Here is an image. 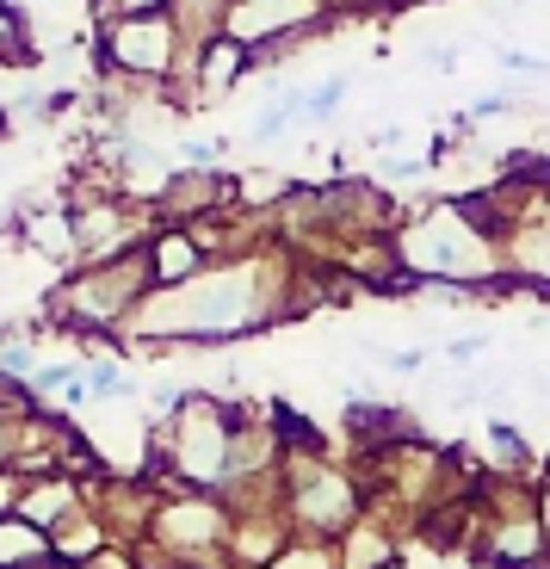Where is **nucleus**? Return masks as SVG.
I'll return each instance as SVG.
<instances>
[{"mask_svg":"<svg viewBox=\"0 0 550 569\" xmlns=\"http://www.w3.org/2000/svg\"><path fill=\"white\" fill-rule=\"evenodd\" d=\"M241 204H267V199H291V180H279V173H248V180L236 186Z\"/></svg>","mask_w":550,"mask_h":569,"instance_id":"9b49d317","label":"nucleus"},{"mask_svg":"<svg viewBox=\"0 0 550 569\" xmlns=\"http://www.w3.org/2000/svg\"><path fill=\"white\" fill-rule=\"evenodd\" d=\"M328 19V0H229L223 7V38H236L241 50L279 38H303Z\"/></svg>","mask_w":550,"mask_h":569,"instance_id":"20e7f679","label":"nucleus"},{"mask_svg":"<svg viewBox=\"0 0 550 569\" xmlns=\"http://www.w3.org/2000/svg\"><path fill=\"white\" fill-rule=\"evenodd\" d=\"M142 298H149V260H142V248H137V254H118V260H99V267H81L57 291L50 316H57L69 335H74V328H112V322H124Z\"/></svg>","mask_w":550,"mask_h":569,"instance_id":"f257e3e1","label":"nucleus"},{"mask_svg":"<svg viewBox=\"0 0 550 569\" xmlns=\"http://www.w3.org/2000/svg\"><path fill=\"white\" fill-rule=\"evenodd\" d=\"M142 260H149V291H173V284L204 272V248H198L180 223H161L156 236L142 242Z\"/></svg>","mask_w":550,"mask_h":569,"instance_id":"39448f33","label":"nucleus"},{"mask_svg":"<svg viewBox=\"0 0 550 569\" xmlns=\"http://www.w3.org/2000/svg\"><path fill=\"white\" fill-rule=\"evenodd\" d=\"M297 118H303V87H279V81H272V106H260V112H254V130H248V137L272 142V137H284Z\"/></svg>","mask_w":550,"mask_h":569,"instance_id":"6e6552de","label":"nucleus"},{"mask_svg":"<svg viewBox=\"0 0 550 569\" xmlns=\"http://www.w3.org/2000/svg\"><path fill=\"white\" fill-rule=\"evenodd\" d=\"M248 69H254V62H248V50H241L236 38H223V31H217L211 43H198V100L229 93V87H236Z\"/></svg>","mask_w":550,"mask_h":569,"instance_id":"423d86ee","label":"nucleus"},{"mask_svg":"<svg viewBox=\"0 0 550 569\" xmlns=\"http://www.w3.org/2000/svg\"><path fill=\"white\" fill-rule=\"evenodd\" d=\"M19 62H31V31L13 0H0V69H19Z\"/></svg>","mask_w":550,"mask_h":569,"instance_id":"1a4fd4ad","label":"nucleus"},{"mask_svg":"<svg viewBox=\"0 0 550 569\" xmlns=\"http://www.w3.org/2000/svg\"><path fill=\"white\" fill-rule=\"evenodd\" d=\"M7 124H13V118H7V112H0V137H7Z\"/></svg>","mask_w":550,"mask_h":569,"instance_id":"aec40b11","label":"nucleus"},{"mask_svg":"<svg viewBox=\"0 0 550 569\" xmlns=\"http://www.w3.org/2000/svg\"><path fill=\"white\" fill-rule=\"evenodd\" d=\"M87 397H93V402H112V397H137V378H130L124 366H99L93 378H87Z\"/></svg>","mask_w":550,"mask_h":569,"instance_id":"9d476101","label":"nucleus"},{"mask_svg":"<svg viewBox=\"0 0 550 569\" xmlns=\"http://www.w3.org/2000/svg\"><path fill=\"white\" fill-rule=\"evenodd\" d=\"M421 173V161L414 156H402V161H383V180H414Z\"/></svg>","mask_w":550,"mask_h":569,"instance_id":"f3484780","label":"nucleus"},{"mask_svg":"<svg viewBox=\"0 0 550 569\" xmlns=\"http://www.w3.org/2000/svg\"><path fill=\"white\" fill-rule=\"evenodd\" d=\"M180 156L192 161V168H211V161L223 156V142H217V137H186V142H180Z\"/></svg>","mask_w":550,"mask_h":569,"instance_id":"4468645a","label":"nucleus"},{"mask_svg":"<svg viewBox=\"0 0 550 569\" xmlns=\"http://www.w3.org/2000/svg\"><path fill=\"white\" fill-rule=\"evenodd\" d=\"M494 57H501V69H513V74H550V62L526 57V50H494Z\"/></svg>","mask_w":550,"mask_h":569,"instance_id":"2eb2a0df","label":"nucleus"},{"mask_svg":"<svg viewBox=\"0 0 550 569\" xmlns=\"http://www.w3.org/2000/svg\"><path fill=\"white\" fill-rule=\"evenodd\" d=\"M482 347H489V335H470V341H452V347H446V353H452V359H477Z\"/></svg>","mask_w":550,"mask_h":569,"instance_id":"a211bd4d","label":"nucleus"},{"mask_svg":"<svg viewBox=\"0 0 550 569\" xmlns=\"http://www.w3.org/2000/svg\"><path fill=\"white\" fill-rule=\"evenodd\" d=\"M409 267L421 279H470L482 267V229L464 211H433L409 236Z\"/></svg>","mask_w":550,"mask_h":569,"instance_id":"7ed1b4c3","label":"nucleus"},{"mask_svg":"<svg viewBox=\"0 0 550 569\" xmlns=\"http://www.w3.org/2000/svg\"><path fill=\"white\" fill-rule=\"evenodd\" d=\"M0 458H7V427H0Z\"/></svg>","mask_w":550,"mask_h":569,"instance_id":"6ab92c4d","label":"nucleus"},{"mask_svg":"<svg viewBox=\"0 0 550 569\" xmlns=\"http://www.w3.org/2000/svg\"><path fill=\"white\" fill-rule=\"evenodd\" d=\"M93 7L112 19V13H156V7H168V0H93Z\"/></svg>","mask_w":550,"mask_h":569,"instance_id":"dca6fc26","label":"nucleus"},{"mask_svg":"<svg viewBox=\"0 0 550 569\" xmlns=\"http://www.w3.org/2000/svg\"><path fill=\"white\" fill-rule=\"evenodd\" d=\"M340 100H347V74H328L316 93H303V118H328Z\"/></svg>","mask_w":550,"mask_h":569,"instance_id":"f8f14e48","label":"nucleus"},{"mask_svg":"<svg viewBox=\"0 0 550 569\" xmlns=\"http://www.w3.org/2000/svg\"><path fill=\"white\" fill-rule=\"evenodd\" d=\"M99 57L124 81H142V87L168 81L180 69V31H173V19L161 7L156 13H112L106 31H99Z\"/></svg>","mask_w":550,"mask_h":569,"instance_id":"f03ea898","label":"nucleus"},{"mask_svg":"<svg viewBox=\"0 0 550 569\" xmlns=\"http://www.w3.org/2000/svg\"><path fill=\"white\" fill-rule=\"evenodd\" d=\"M489 446L508 458V465H520V458H526V440L513 433V421H489Z\"/></svg>","mask_w":550,"mask_h":569,"instance_id":"ddd939ff","label":"nucleus"},{"mask_svg":"<svg viewBox=\"0 0 550 569\" xmlns=\"http://www.w3.org/2000/svg\"><path fill=\"white\" fill-rule=\"evenodd\" d=\"M26 557H50V532L31 527L26 513H7L0 520V569H19Z\"/></svg>","mask_w":550,"mask_h":569,"instance_id":"0eeeda50","label":"nucleus"}]
</instances>
